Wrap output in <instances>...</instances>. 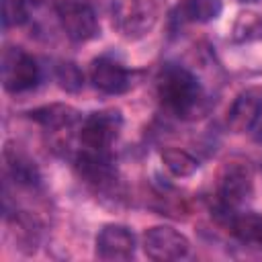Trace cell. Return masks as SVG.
Segmentation results:
<instances>
[{"label": "cell", "mask_w": 262, "mask_h": 262, "mask_svg": "<svg viewBox=\"0 0 262 262\" xmlns=\"http://www.w3.org/2000/svg\"><path fill=\"white\" fill-rule=\"evenodd\" d=\"M113 20L125 39H141L158 23V4L156 0H117Z\"/></svg>", "instance_id": "cell-3"}, {"label": "cell", "mask_w": 262, "mask_h": 262, "mask_svg": "<svg viewBox=\"0 0 262 262\" xmlns=\"http://www.w3.org/2000/svg\"><path fill=\"white\" fill-rule=\"evenodd\" d=\"M223 0H184L180 6L182 18L190 23H211L219 18Z\"/></svg>", "instance_id": "cell-17"}, {"label": "cell", "mask_w": 262, "mask_h": 262, "mask_svg": "<svg viewBox=\"0 0 262 262\" xmlns=\"http://www.w3.org/2000/svg\"><path fill=\"white\" fill-rule=\"evenodd\" d=\"M254 194V168L248 160L231 158L217 174V203L229 209L244 205Z\"/></svg>", "instance_id": "cell-2"}, {"label": "cell", "mask_w": 262, "mask_h": 262, "mask_svg": "<svg viewBox=\"0 0 262 262\" xmlns=\"http://www.w3.org/2000/svg\"><path fill=\"white\" fill-rule=\"evenodd\" d=\"M76 170L80 178L96 190H111L117 182V172L106 151L84 147V151L76 156Z\"/></svg>", "instance_id": "cell-8"}, {"label": "cell", "mask_w": 262, "mask_h": 262, "mask_svg": "<svg viewBox=\"0 0 262 262\" xmlns=\"http://www.w3.org/2000/svg\"><path fill=\"white\" fill-rule=\"evenodd\" d=\"M96 256L100 260H131L135 256L133 231L121 223H106L96 235Z\"/></svg>", "instance_id": "cell-9"}, {"label": "cell", "mask_w": 262, "mask_h": 262, "mask_svg": "<svg viewBox=\"0 0 262 262\" xmlns=\"http://www.w3.org/2000/svg\"><path fill=\"white\" fill-rule=\"evenodd\" d=\"M12 233H14V239L18 244L20 250L25 252H35L39 239H41V225L35 217H31L29 213L25 211H18L14 217H12Z\"/></svg>", "instance_id": "cell-15"}, {"label": "cell", "mask_w": 262, "mask_h": 262, "mask_svg": "<svg viewBox=\"0 0 262 262\" xmlns=\"http://www.w3.org/2000/svg\"><path fill=\"white\" fill-rule=\"evenodd\" d=\"M262 115V86H248L227 108V127L233 133L250 131Z\"/></svg>", "instance_id": "cell-11"}, {"label": "cell", "mask_w": 262, "mask_h": 262, "mask_svg": "<svg viewBox=\"0 0 262 262\" xmlns=\"http://www.w3.org/2000/svg\"><path fill=\"white\" fill-rule=\"evenodd\" d=\"M229 231L246 242V244H256L262 248V215L260 213H231L227 219Z\"/></svg>", "instance_id": "cell-14"}, {"label": "cell", "mask_w": 262, "mask_h": 262, "mask_svg": "<svg viewBox=\"0 0 262 262\" xmlns=\"http://www.w3.org/2000/svg\"><path fill=\"white\" fill-rule=\"evenodd\" d=\"M29 20V0H2V25L20 27Z\"/></svg>", "instance_id": "cell-20"}, {"label": "cell", "mask_w": 262, "mask_h": 262, "mask_svg": "<svg viewBox=\"0 0 262 262\" xmlns=\"http://www.w3.org/2000/svg\"><path fill=\"white\" fill-rule=\"evenodd\" d=\"M231 37L235 43H250L262 39V16L256 12H242L233 23Z\"/></svg>", "instance_id": "cell-18"}, {"label": "cell", "mask_w": 262, "mask_h": 262, "mask_svg": "<svg viewBox=\"0 0 262 262\" xmlns=\"http://www.w3.org/2000/svg\"><path fill=\"white\" fill-rule=\"evenodd\" d=\"M55 82L66 92H80L84 88V72L74 61H59L55 66Z\"/></svg>", "instance_id": "cell-19"}, {"label": "cell", "mask_w": 262, "mask_h": 262, "mask_svg": "<svg viewBox=\"0 0 262 262\" xmlns=\"http://www.w3.org/2000/svg\"><path fill=\"white\" fill-rule=\"evenodd\" d=\"M162 164L176 178L192 176L199 170V160L192 154H188L186 149H180L174 145H168L162 149Z\"/></svg>", "instance_id": "cell-16"}, {"label": "cell", "mask_w": 262, "mask_h": 262, "mask_svg": "<svg viewBox=\"0 0 262 262\" xmlns=\"http://www.w3.org/2000/svg\"><path fill=\"white\" fill-rule=\"evenodd\" d=\"M123 127V115L117 108H102L90 113L82 121L80 129V141L86 149L94 151H108V147L115 143Z\"/></svg>", "instance_id": "cell-5"}, {"label": "cell", "mask_w": 262, "mask_h": 262, "mask_svg": "<svg viewBox=\"0 0 262 262\" xmlns=\"http://www.w3.org/2000/svg\"><path fill=\"white\" fill-rule=\"evenodd\" d=\"M143 252L149 260L170 262L182 260L190 252V242L184 233L174 229L172 225H154L143 233Z\"/></svg>", "instance_id": "cell-7"}, {"label": "cell", "mask_w": 262, "mask_h": 262, "mask_svg": "<svg viewBox=\"0 0 262 262\" xmlns=\"http://www.w3.org/2000/svg\"><path fill=\"white\" fill-rule=\"evenodd\" d=\"M4 164H6L10 178L16 184H20V186H37L39 184L41 172H39L37 164L25 149H20L12 141H8L4 147Z\"/></svg>", "instance_id": "cell-12"}, {"label": "cell", "mask_w": 262, "mask_h": 262, "mask_svg": "<svg viewBox=\"0 0 262 262\" xmlns=\"http://www.w3.org/2000/svg\"><path fill=\"white\" fill-rule=\"evenodd\" d=\"M57 18L68 39L76 43H86L100 35L96 12L82 0H61L57 4Z\"/></svg>", "instance_id": "cell-6"}, {"label": "cell", "mask_w": 262, "mask_h": 262, "mask_svg": "<svg viewBox=\"0 0 262 262\" xmlns=\"http://www.w3.org/2000/svg\"><path fill=\"white\" fill-rule=\"evenodd\" d=\"M90 80L104 94H123L131 88V72L111 55H100L90 63Z\"/></svg>", "instance_id": "cell-10"}, {"label": "cell", "mask_w": 262, "mask_h": 262, "mask_svg": "<svg viewBox=\"0 0 262 262\" xmlns=\"http://www.w3.org/2000/svg\"><path fill=\"white\" fill-rule=\"evenodd\" d=\"M158 98L162 106L178 119H196L207 108L201 82L180 66H166L158 78Z\"/></svg>", "instance_id": "cell-1"}, {"label": "cell", "mask_w": 262, "mask_h": 262, "mask_svg": "<svg viewBox=\"0 0 262 262\" xmlns=\"http://www.w3.org/2000/svg\"><path fill=\"white\" fill-rule=\"evenodd\" d=\"M27 115L31 121H35L37 125H41L43 129H49V131H61L80 121V111L66 102L43 104V106L31 108Z\"/></svg>", "instance_id": "cell-13"}, {"label": "cell", "mask_w": 262, "mask_h": 262, "mask_svg": "<svg viewBox=\"0 0 262 262\" xmlns=\"http://www.w3.org/2000/svg\"><path fill=\"white\" fill-rule=\"evenodd\" d=\"M242 2H256V0H242Z\"/></svg>", "instance_id": "cell-21"}, {"label": "cell", "mask_w": 262, "mask_h": 262, "mask_svg": "<svg viewBox=\"0 0 262 262\" xmlns=\"http://www.w3.org/2000/svg\"><path fill=\"white\" fill-rule=\"evenodd\" d=\"M2 86L6 92L18 94L33 90L41 80L37 59L23 47H6L2 53Z\"/></svg>", "instance_id": "cell-4"}]
</instances>
